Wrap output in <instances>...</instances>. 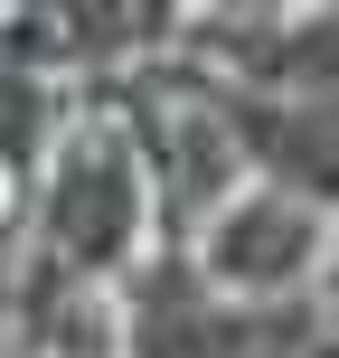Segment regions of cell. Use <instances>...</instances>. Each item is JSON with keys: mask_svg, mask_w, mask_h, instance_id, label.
I'll return each mask as SVG.
<instances>
[{"mask_svg": "<svg viewBox=\"0 0 339 358\" xmlns=\"http://www.w3.org/2000/svg\"><path fill=\"white\" fill-rule=\"evenodd\" d=\"M311 255H321V208H302L283 189H264L254 208H236L217 227V273L226 283H292V273H311Z\"/></svg>", "mask_w": 339, "mask_h": 358, "instance_id": "6da1fadb", "label": "cell"}]
</instances>
